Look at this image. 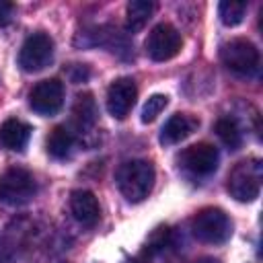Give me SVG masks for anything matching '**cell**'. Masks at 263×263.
<instances>
[{
  "mask_svg": "<svg viewBox=\"0 0 263 263\" xmlns=\"http://www.w3.org/2000/svg\"><path fill=\"white\" fill-rule=\"evenodd\" d=\"M154 166L148 160H127L117 168L115 181L127 201H142L154 185Z\"/></svg>",
  "mask_w": 263,
  "mask_h": 263,
  "instance_id": "obj_1",
  "label": "cell"
},
{
  "mask_svg": "<svg viewBox=\"0 0 263 263\" xmlns=\"http://www.w3.org/2000/svg\"><path fill=\"white\" fill-rule=\"evenodd\" d=\"M263 181V164L259 158H247L240 160L228 175V193L236 201H255L261 191Z\"/></svg>",
  "mask_w": 263,
  "mask_h": 263,
  "instance_id": "obj_2",
  "label": "cell"
},
{
  "mask_svg": "<svg viewBox=\"0 0 263 263\" xmlns=\"http://www.w3.org/2000/svg\"><path fill=\"white\" fill-rule=\"evenodd\" d=\"M193 236L208 245H222L232 234V222L220 208H203L191 220Z\"/></svg>",
  "mask_w": 263,
  "mask_h": 263,
  "instance_id": "obj_3",
  "label": "cell"
},
{
  "mask_svg": "<svg viewBox=\"0 0 263 263\" xmlns=\"http://www.w3.org/2000/svg\"><path fill=\"white\" fill-rule=\"evenodd\" d=\"M35 193H37L35 177L23 166H12L4 171V175L0 177V201L6 205L29 203Z\"/></svg>",
  "mask_w": 263,
  "mask_h": 263,
  "instance_id": "obj_4",
  "label": "cell"
},
{
  "mask_svg": "<svg viewBox=\"0 0 263 263\" xmlns=\"http://www.w3.org/2000/svg\"><path fill=\"white\" fill-rule=\"evenodd\" d=\"M220 60L230 72L249 76L259 68V49L249 39H230L222 45Z\"/></svg>",
  "mask_w": 263,
  "mask_h": 263,
  "instance_id": "obj_5",
  "label": "cell"
},
{
  "mask_svg": "<svg viewBox=\"0 0 263 263\" xmlns=\"http://www.w3.org/2000/svg\"><path fill=\"white\" fill-rule=\"evenodd\" d=\"M53 60V39L45 33H33L18 51V66L25 72H39Z\"/></svg>",
  "mask_w": 263,
  "mask_h": 263,
  "instance_id": "obj_6",
  "label": "cell"
},
{
  "mask_svg": "<svg viewBox=\"0 0 263 263\" xmlns=\"http://www.w3.org/2000/svg\"><path fill=\"white\" fill-rule=\"evenodd\" d=\"M181 33L168 25V23H160L156 25L146 39V53L154 60V62H166L171 58H175L181 49Z\"/></svg>",
  "mask_w": 263,
  "mask_h": 263,
  "instance_id": "obj_7",
  "label": "cell"
},
{
  "mask_svg": "<svg viewBox=\"0 0 263 263\" xmlns=\"http://www.w3.org/2000/svg\"><path fill=\"white\" fill-rule=\"evenodd\" d=\"M218 150L216 146L208 144V142H199L193 144L189 148H185L179 156V164L181 168H185L189 175L193 177H208L218 168Z\"/></svg>",
  "mask_w": 263,
  "mask_h": 263,
  "instance_id": "obj_8",
  "label": "cell"
},
{
  "mask_svg": "<svg viewBox=\"0 0 263 263\" xmlns=\"http://www.w3.org/2000/svg\"><path fill=\"white\" fill-rule=\"evenodd\" d=\"M29 105L39 115H55L64 105V84L58 78L37 82L29 92Z\"/></svg>",
  "mask_w": 263,
  "mask_h": 263,
  "instance_id": "obj_9",
  "label": "cell"
},
{
  "mask_svg": "<svg viewBox=\"0 0 263 263\" xmlns=\"http://www.w3.org/2000/svg\"><path fill=\"white\" fill-rule=\"evenodd\" d=\"M136 97H138L136 82L127 76L117 78L115 82H111V86L107 90V111L115 119H125L136 103Z\"/></svg>",
  "mask_w": 263,
  "mask_h": 263,
  "instance_id": "obj_10",
  "label": "cell"
},
{
  "mask_svg": "<svg viewBox=\"0 0 263 263\" xmlns=\"http://www.w3.org/2000/svg\"><path fill=\"white\" fill-rule=\"evenodd\" d=\"M197 127H199V119L197 117L187 115V113H175L162 125V129H160V142L164 146L179 144L181 140L189 138Z\"/></svg>",
  "mask_w": 263,
  "mask_h": 263,
  "instance_id": "obj_11",
  "label": "cell"
},
{
  "mask_svg": "<svg viewBox=\"0 0 263 263\" xmlns=\"http://www.w3.org/2000/svg\"><path fill=\"white\" fill-rule=\"evenodd\" d=\"M70 210L72 216L82 224V226H95L101 218V208L99 201L95 197V193L86 191V189H76L70 195Z\"/></svg>",
  "mask_w": 263,
  "mask_h": 263,
  "instance_id": "obj_12",
  "label": "cell"
},
{
  "mask_svg": "<svg viewBox=\"0 0 263 263\" xmlns=\"http://www.w3.org/2000/svg\"><path fill=\"white\" fill-rule=\"evenodd\" d=\"M29 138H31V125L21 119L10 117L0 125V144L6 150L23 152L25 146L29 144Z\"/></svg>",
  "mask_w": 263,
  "mask_h": 263,
  "instance_id": "obj_13",
  "label": "cell"
},
{
  "mask_svg": "<svg viewBox=\"0 0 263 263\" xmlns=\"http://www.w3.org/2000/svg\"><path fill=\"white\" fill-rule=\"evenodd\" d=\"M97 103L90 92H82L76 97L72 107V121L80 132H88L97 123Z\"/></svg>",
  "mask_w": 263,
  "mask_h": 263,
  "instance_id": "obj_14",
  "label": "cell"
},
{
  "mask_svg": "<svg viewBox=\"0 0 263 263\" xmlns=\"http://www.w3.org/2000/svg\"><path fill=\"white\" fill-rule=\"evenodd\" d=\"M72 148H74V136L68 127L64 125H58L51 129V134L47 136V152L51 158L55 160H64L72 154Z\"/></svg>",
  "mask_w": 263,
  "mask_h": 263,
  "instance_id": "obj_15",
  "label": "cell"
},
{
  "mask_svg": "<svg viewBox=\"0 0 263 263\" xmlns=\"http://www.w3.org/2000/svg\"><path fill=\"white\" fill-rule=\"evenodd\" d=\"M152 12H154V2H150V0H132L125 8V29L129 33L140 31L148 23Z\"/></svg>",
  "mask_w": 263,
  "mask_h": 263,
  "instance_id": "obj_16",
  "label": "cell"
},
{
  "mask_svg": "<svg viewBox=\"0 0 263 263\" xmlns=\"http://www.w3.org/2000/svg\"><path fill=\"white\" fill-rule=\"evenodd\" d=\"M216 134L222 140V144L230 150H236L242 144V132L232 117H220L216 121Z\"/></svg>",
  "mask_w": 263,
  "mask_h": 263,
  "instance_id": "obj_17",
  "label": "cell"
},
{
  "mask_svg": "<svg viewBox=\"0 0 263 263\" xmlns=\"http://www.w3.org/2000/svg\"><path fill=\"white\" fill-rule=\"evenodd\" d=\"M247 8H249L247 2H240V0H224V2L218 4V14H220V21L226 27H236V25L242 23V18L247 14Z\"/></svg>",
  "mask_w": 263,
  "mask_h": 263,
  "instance_id": "obj_18",
  "label": "cell"
},
{
  "mask_svg": "<svg viewBox=\"0 0 263 263\" xmlns=\"http://www.w3.org/2000/svg\"><path fill=\"white\" fill-rule=\"evenodd\" d=\"M166 105H168V97H166V95H152V97L144 103V107H142V121H144V123L154 121V119L164 111Z\"/></svg>",
  "mask_w": 263,
  "mask_h": 263,
  "instance_id": "obj_19",
  "label": "cell"
},
{
  "mask_svg": "<svg viewBox=\"0 0 263 263\" xmlns=\"http://www.w3.org/2000/svg\"><path fill=\"white\" fill-rule=\"evenodd\" d=\"M10 16H12V4L0 2V23H6Z\"/></svg>",
  "mask_w": 263,
  "mask_h": 263,
  "instance_id": "obj_20",
  "label": "cell"
},
{
  "mask_svg": "<svg viewBox=\"0 0 263 263\" xmlns=\"http://www.w3.org/2000/svg\"><path fill=\"white\" fill-rule=\"evenodd\" d=\"M195 263H220L218 259H214V257H203V259H197Z\"/></svg>",
  "mask_w": 263,
  "mask_h": 263,
  "instance_id": "obj_21",
  "label": "cell"
}]
</instances>
